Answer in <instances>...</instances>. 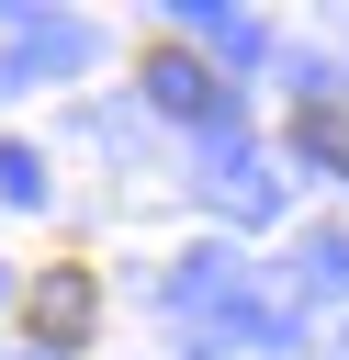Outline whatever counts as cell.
<instances>
[{"label":"cell","mask_w":349,"mask_h":360,"mask_svg":"<svg viewBox=\"0 0 349 360\" xmlns=\"http://www.w3.org/2000/svg\"><path fill=\"white\" fill-rule=\"evenodd\" d=\"M293 135H304L326 169H349V101H293Z\"/></svg>","instance_id":"obj_2"},{"label":"cell","mask_w":349,"mask_h":360,"mask_svg":"<svg viewBox=\"0 0 349 360\" xmlns=\"http://www.w3.org/2000/svg\"><path fill=\"white\" fill-rule=\"evenodd\" d=\"M90 326H101V270H79V259L34 270V292H23V338H34V349H79Z\"/></svg>","instance_id":"obj_1"}]
</instances>
